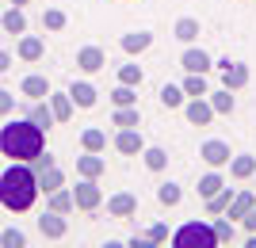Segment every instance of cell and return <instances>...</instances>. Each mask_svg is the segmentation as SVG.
<instances>
[{"label": "cell", "instance_id": "obj_4", "mask_svg": "<svg viewBox=\"0 0 256 248\" xmlns=\"http://www.w3.org/2000/svg\"><path fill=\"white\" fill-rule=\"evenodd\" d=\"M184 115H188V122L192 126H210L214 122V107L206 96H192L188 103H184Z\"/></svg>", "mask_w": 256, "mask_h": 248}, {"label": "cell", "instance_id": "obj_35", "mask_svg": "<svg viewBox=\"0 0 256 248\" xmlns=\"http://www.w3.org/2000/svg\"><path fill=\"white\" fill-rule=\"evenodd\" d=\"M184 92L188 96H206L210 88H206V73H188L184 76Z\"/></svg>", "mask_w": 256, "mask_h": 248}, {"label": "cell", "instance_id": "obj_3", "mask_svg": "<svg viewBox=\"0 0 256 248\" xmlns=\"http://www.w3.org/2000/svg\"><path fill=\"white\" fill-rule=\"evenodd\" d=\"M172 245L176 248H214L218 237H214V226H206V222H188V226H180L172 233Z\"/></svg>", "mask_w": 256, "mask_h": 248}, {"label": "cell", "instance_id": "obj_6", "mask_svg": "<svg viewBox=\"0 0 256 248\" xmlns=\"http://www.w3.org/2000/svg\"><path fill=\"white\" fill-rule=\"evenodd\" d=\"M73 203H76V210H96L104 203V191L96 187V180H80L73 187Z\"/></svg>", "mask_w": 256, "mask_h": 248}, {"label": "cell", "instance_id": "obj_8", "mask_svg": "<svg viewBox=\"0 0 256 248\" xmlns=\"http://www.w3.org/2000/svg\"><path fill=\"white\" fill-rule=\"evenodd\" d=\"M115 149L122 153V157H142V149H146V138H142V130H138V126L118 130V134H115Z\"/></svg>", "mask_w": 256, "mask_h": 248}, {"label": "cell", "instance_id": "obj_42", "mask_svg": "<svg viewBox=\"0 0 256 248\" xmlns=\"http://www.w3.org/2000/svg\"><path fill=\"white\" fill-rule=\"evenodd\" d=\"M241 226H245V229H248V233H256V206H252V210H248V214H245V218H241Z\"/></svg>", "mask_w": 256, "mask_h": 248}, {"label": "cell", "instance_id": "obj_2", "mask_svg": "<svg viewBox=\"0 0 256 248\" xmlns=\"http://www.w3.org/2000/svg\"><path fill=\"white\" fill-rule=\"evenodd\" d=\"M46 149V130L34 126L31 119H16L0 130V153L12 157V161H27L31 164L38 153Z\"/></svg>", "mask_w": 256, "mask_h": 248}, {"label": "cell", "instance_id": "obj_13", "mask_svg": "<svg viewBox=\"0 0 256 248\" xmlns=\"http://www.w3.org/2000/svg\"><path fill=\"white\" fill-rule=\"evenodd\" d=\"M76 65L84 69V73H100L107 65V54L100 50V46H84V50H76Z\"/></svg>", "mask_w": 256, "mask_h": 248}, {"label": "cell", "instance_id": "obj_22", "mask_svg": "<svg viewBox=\"0 0 256 248\" xmlns=\"http://www.w3.org/2000/svg\"><path fill=\"white\" fill-rule=\"evenodd\" d=\"M206 99H210V107H214V115H230L234 111V92L230 88H218V92H206Z\"/></svg>", "mask_w": 256, "mask_h": 248}, {"label": "cell", "instance_id": "obj_38", "mask_svg": "<svg viewBox=\"0 0 256 248\" xmlns=\"http://www.w3.org/2000/svg\"><path fill=\"white\" fill-rule=\"evenodd\" d=\"M42 27H46V31H62V27H65V11L62 8H46Z\"/></svg>", "mask_w": 256, "mask_h": 248}, {"label": "cell", "instance_id": "obj_14", "mask_svg": "<svg viewBox=\"0 0 256 248\" xmlns=\"http://www.w3.org/2000/svg\"><path fill=\"white\" fill-rule=\"evenodd\" d=\"M38 229H42V237H50V241H58V237H65V218L58 214V210H46L42 218H38Z\"/></svg>", "mask_w": 256, "mask_h": 248}, {"label": "cell", "instance_id": "obj_18", "mask_svg": "<svg viewBox=\"0 0 256 248\" xmlns=\"http://www.w3.org/2000/svg\"><path fill=\"white\" fill-rule=\"evenodd\" d=\"M230 176H234V180H252L256 176V157H248V153L234 157V161H230Z\"/></svg>", "mask_w": 256, "mask_h": 248}, {"label": "cell", "instance_id": "obj_1", "mask_svg": "<svg viewBox=\"0 0 256 248\" xmlns=\"http://www.w3.org/2000/svg\"><path fill=\"white\" fill-rule=\"evenodd\" d=\"M34 199H38L34 168H27V161H16L12 168H4V176H0V206L12 210V214H23V210L34 206Z\"/></svg>", "mask_w": 256, "mask_h": 248}, {"label": "cell", "instance_id": "obj_33", "mask_svg": "<svg viewBox=\"0 0 256 248\" xmlns=\"http://www.w3.org/2000/svg\"><path fill=\"white\" fill-rule=\"evenodd\" d=\"M180 199H184L180 184H172V180H168V184L157 187V203H160V206H180Z\"/></svg>", "mask_w": 256, "mask_h": 248}, {"label": "cell", "instance_id": "obj_36", "mask_svg": "<svg viewBox=\"0 0 256 248\" xmlns=\"http://www.w3.org/2000/svg\"><path fill=\"white\" fill-rule=\"evenodd\" d=\"M111 103H115V107H134V103H138V92L130 84H118L115 92H111Z\"/></svg>", "mask_w": 256, "mask_h": 248}, {"label": "cell", "instance_id": "obj_31", "mask_svg": "<svg viewBox=\"0 0 256 248\" xmlns=\"http://www.w3.org/2000/svg\"><path fill=\"white\" fill-rule=\"evenodd\" d=\"M58 187H65V176H62V168L54 164V168H46V172H38V191H58Z\"/></svg>", "mask_w": 256, "mask_h": 248}, {"label": "cell", "instance_id": "obj_28", "mask_svg": "<svg viewBox=\"0 0 256 248\" xmlns=\"http://www.w3.org/2000/svg\"><path fill=\"white\" fill-rule=\"evenodd\" d=\"M214 237H218V245H234V237H237V229H234V222L226 214H214Z\"/></svg>", "mask_w": 256, "mask_h": 248}, {"label": "cell", "instance_id": "obj_25", "mask_svg": "<svg viewBox=\"0 0 256 248\" xmlns=\"http://www.w3.org/2000/svg\"><path fill=\"white\" fill-rule=\"evenodd\" d=\"M80 145H84L88 153H104V149H107V134H104L100 126H88L84 134H80Z\"/></svg>", "mask_w": 256, "mask_h": 248}, {"label": "cell", "instance_id": "obj_21", "mask_svg": "<svg viewBox=\"0 0 256 248\" xmlns=\"http://www.w3.org/2000/svg\"><path fill=\"white\" fill-rule=\"evenodd\" d=\"M142 161H146L150 172H164V168H168V153L160 149V145H146V149H142Z\"/></svg>", "mask_w": 256, "mask_h": 248}, {"label": "cell", "instance_id": "obj_27", "mask_svg": "<svg viewBox=\"0 0 256 248\" xmlns=\"http://www.w3.org/2000/svg\"><path fill=\"white\" fill-rule=\"evenodd\" d=\"M222 187H226V180H222V172L214 168V172H206L203 180H199V199L206 203V199H210V195H218Z\"/></svg>", "mask_w": 256, "mask_h": 248}, {"label": "cell", "instance_id": "obj_5", "mask_svg": "<svg viewBox=\"0 0 256 248\" xmlns=\"http://www.w3.org/2000/svg\"><path fill=\"white\" fill-rule=\"evenodd\" d=\"M199 157H203L210 168H226V164L234 161V153H230V145L226 141H218V138H210V141H203L199 145Z\"/></svg>", "mask_w": 256, "mask_h": 248}, {"label": "cell", "instance_id": "obj_19", "mask_svg": "<svg viewBox=\"0 0 256 248\" xmlns=\"http://www.w3.org/2000/svg\"><path fill=\"white\" fill-rule=\"evenodd\" d=\"M69 96H73L76 107H96V96H100V92L88 84V80H76V84L69 88Z\"/></svg>", "mask_w": 256, "mask_h": 248}, {"label": "cell", "instance_id": "obj_15", "mask_svg": "<svg viewBox=\"0 0 256 248\" xmlns=\"http://www.w3.org/2000/svg\"><path fill=\"white\" fill-rule=\"evenodd\" d=\"M252 206H256V191H237L234 203H230V210H226V218H230V222H241Z\"/></svg>", "mask_w": 256, "mask_h": 248}, {"label": "cell", "instance_id": "obj_37", "mask_svg": "<svg viewBox=\"0 0 256 248\" xmlns=\"http://www.w3.org/2000/svg\"><path fill=\"white\" fill-rule=\"evenodd\" d=\"M118 84L138 88L142 84V69H138V65H118Z\"/></svg>", "mask_w": 256, "mask_h": 248}, {"label": "cell", "instance_id": "obj_32", "mask_svg": "<svg viewBox=\"0 0 256 248\" xmlns=\"http://www.w3.org/2000/svg\"><path fill=\"white\" fill-rule=\"evenodd\" d=\"M111 126H118V130L138 126V103H134V107H115V115H111Z\"/></svg>", "mask_w": 256, "mask_h": 248}, {"label": "cell", "instance_id": "obj_24", "mask_svg": "<svg viewBox=\"0 0 256 248\" xmlns=\"http://www.w3.org/2000/svg\"><path fill=\"white\" fill-rule=\"evenodd\" d=\"M160 103H164L168 111L184 107V103H188V92H184V84H164V88H160Z\"/></svg>", "mask_w": 256, "mask_h": 248}, {"label": "cell", "instance_id": "obj_30", "mask_svg": "<svg viewBox=\"0 0 256 248\" xmlns=\"http://www.w3.org/2000/svg\"><path fill=\"white\" fill-rule=\"evenodd\" d=\"M176 38H180L184 46H192L195 38H199V19H192V15H184V19H176Z\"/></svg>", "mask_w": 256, "mask_h": 248}, {"label": "cell", "instance_id": "obj_20", "mask_svg": "<svg viewBox=\"0 0 256 248\" xmlns=\"http://www.w3.org/2000/svg\"><path fill=\"white\" fill-rule=\"evenodd\" d=\"M50 107H54V119L58 122H69L73 119V96H69V92H58V96H50Z\"/></svg>", "mask_w": 256, "mask_h": 248}, {"label": "cell", "instance_id": "obj_41", "mask_svg": "<svg viewBox=\"0 0 256 248\" xmlns=\"http://www.w3.org/2000/svg\"><path fill=\"white\" fill-rule=\"evenodd\" d=\"M12 111H16V96L0 88V115H12Z\"/></svg>", "mask_w": 256, "mask_h": 248}, {"label": "cell", "instance_id": "obj_16", "mask_svg": "<svg viewBox=\"0 0 256 248\" xmlns=\"http://www.w3.org/2000/svg\"><path fill=\"white\" fill-rule=\"evenodd\" d=\"M42 54H46V42L38 34H23L20 38V57L23 61H42Z\"/></svg>", "mask_w": 256, "mask_h": 248}, {"label": "cell", "instance_id": "obj_9", "mask_svg": "<svg viewBox=\"0 0 256 248\" xmlns=\"http://www.w3.org/2000/svg\"><path fill=\"white\" fill-rule=\"evenodd\" d=\"M107 214L111 218H134L138 214V195H130V191H118L107 199Z\"/></svg>", "mask_w": 256, "mask_h": 248}, {"label": "cell", "instance_id": "obj_7", "mask_svg": "<svg viewBox=\"0 0 256 248\" xmlns=\"http://www.w3.org/2000/svg\"><path fill=\"white\" fill-rule=\"evenodd\" d=\"M218 69H222V84L230 88V92H241V88L248 84V65H241V61H218Z\"/></svg>", "mask_w": 256, "mask_h": 248}, {"label": "cell", "instance_id": "obj_11", "mask_svg": "<svg viewBox=\"0 0 256 248\" xmlns=\"http://www.w3.org/2000/svg\"><path fill=\"white\" fill-rule=\"evenodd\" d=\"M20 92L27 99H50V80H46V76H38V73H31V76H23V84H20Z\"/></svg>", "mask_w": 256, "mask_h": 248}, {"label": "cell", "instance_id": "obj_44", "mask_svg": "<svg viewBox=\"0 0 256 248\" xmlns=\"http://www.w3.org/2000/svg\"><path fill=\"white\" fill-rule=\"evenodd\" d=\"M12 4H31V0H12Z\"/></svg>", "mask_w": 256, "mask_h": 248}, {"label": "cell", "instance_id": "obj_23", "mask_svg": "<svg viewBox=\"0 0 256 248\" xmlns=\"http://www.w3.org/2000/svg\"><path fill=\"white\" fill-rule=\"evenodd\" d=\"M0 27H4L8 34H23V31H27V15H23V8H20V4H16L12 11H4Z\"/></svg>", "mask_w": 256, "mask_h": 248}, {"label": "cell", "instance_id": "obj_10", "mask_svg": "<svg viewBox=\"0 0 256 248\" xmlns=\"http://www.w3.org/2000/svg\"><path fill=\"white\" fill-rule=\"evenodd\" d=\"M210 54L206 50H199V46H188L184 50V57H180V69L184 73H210Z\"/></svg>", "mask_w": 256, "mask_h": 248}, {"label": "cell", "instance_id": "obj_40", "mask_svg": "<svg viewBox=\"0 0 256 248\" xmlns=\"http://www.w3.org/2000/svg\"><path fill=\"white\" fill-rule=\"evenodd\" d=\"M146 237H150V245H164V241H168V226H160V222H157V226L146 229Z\"/></svg>", "mask_w": 256, "mask_h": 248}, {"label": "cell", "instance_id": "obj_34", "mask_svg": "<svg viewBox=\"0 0 256 248\" xmlns=\"http://www.w3.org/2000/svg\"><path fill=\"white\" fill-rule=\"evenodd\" d=\"M73 191H65V187H58V191H50V210H58V214H69L73 210Z\"/></svg>", "mask_w": 256, "mask_h": 248}, {"label": "cell", "instance_id": "obj_43", "mask_svg": "<svg viewBox=\"0 0 256 248\" xmlns=\"http://www.w3.org/2000/svg\"><path fill=\"white\" fill-rule=\"evenodd\" d=\"M8 65H12V54H8V50H0V73H8Z\"/></svg>", "mask_w": 256, "mask_h": 248}, {"label": "cell", "instance_id": "obj_12", "mask_svg": "<svg viewBox=\"0 0 256 248\" xmlns=\"http://www.w3.org/2000/svg\"><path fill=\"white\" fill-rule=\"evenodd\" d=\"M104 168H107V161L100 157V153H88V149H84V157H76V172L84 176V180H100V176H104Z\"/></svg>", "mask_w": 256, "mask_h": 248}, {"label": "cell", "instance_id": "obj_29", "mask_svg": "<svg viewBox=\"0 0 256 248\" xmlns=\"http://www.w3.org/2000/svg\"><path fill=\"white\" fill-rule=\"evenodd\" d=\"M234 187H222V191L218 195H210V199H206V214H226V210H230V203H234Z\"/></svg>", "mask_w": 256, "mask_h": 248}, {"label": "cell", "instance_id": "obj_39", "mask_svg": "<svg viewBox=\"0 0 256 248\" xmlns=\"http://www.w3.org/2000/svg\"><path fill=\"white\" fill-rule=\"evenodd\" d=\"M0 245H4V248H23L27 237H23L20 229H4V233H0Z\"/></svg>", "mask_w": 256, "mask_h": 248}, {"label": "cell", "instance_id": "obj_17", "mask_svg": "<svg viewBox=\"0 0 256 248\" xmlns=\"http://www.w3.org/2000/svg\"><path fill=\"white\" fill-rule=\"evenodd\" d=\"M122 50H126V54H146V50H150L153 46V34L150 31H130V34H122Z\"/></svg>", "mask_w": 256, "mask_h": 248}, {"label": "cell", "instance_id": "obj_26", "mask_svg": "<svg viewBox=\"0 0 256 248\" xmlns=\"http://www.w3.org/2000/svg\"><path fill=\"white\" fill-rule=\"evenodd\" d=\"M27 119H31L34 126H42V130H50L54 122H58V119H54V107H50V103H42V99H34V107H31Z\"/></svg>", "mask_w": 256, "mask_h": 248}]
</instances>
